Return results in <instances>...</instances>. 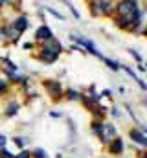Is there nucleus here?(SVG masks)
I'll return each mask as SVG.
<instances>
[{
	"mask_svg": "<svg viewBox=\"0 0 147 158\" xmlns=\"http://www.w3.org/2000/svg\"><path fill=\"white\" fill-rule=\"evenodd\" d=\"M99 138H101L105 143H110V142L116 138V129H114V125L105 123V125L101 127V134H99Z\"/></svg>",
	"mask_w": 147,
	"mask_h": 158,
	"instance_id": "1",
	"label": "nucleus"
},
{
	"mask_svg": "<svg viewBox=\"0 0 147 158\" xmlns=\"http://www.w3.org/2000/svg\"><path fill=\"white\" fill-rule=\"evenodd\" d=\"M118 13L120 15H134V13H138V4L136 2H121V4H118Z\"/></svg>",
	"mask_w": 147,
	"mask_h": 158,
	"instance_id": "2",
	"label": "nucleus"
},
{
	"mask_svg": "<svg viewBox=\"0 0 147 158\" xmlns=\"http://www.w3.org/2000/svg\"><path fill=\"white\" fill-rule=\"evenodd\" d=\"M72 39H75L77 42H81V44H83V46H85V48H86L90 53H92V55H99V53H98V50L94 48V44H92L90 40H85L83 37H81V35H74V33H72Z\"/></svg>",
	"mask_w": 147,
	"mask_h": 158,
	"instance_id": "3",
	"label": "nucleus"
},
{
	"mask_svg": "<svg viewBox=\"0 0 147 158\" xmlns=\"http://www.w3.org/2000/svg\"><path fill=\"white\" fill-rule=\"evenodd\" d=\"M37 39L39 40H46V42H48V40H52V31H50L46 26H40V28L37 30Z\"/></svg>",
	"mask_w": 147,
	"mask_h": 158,
	"instance_id": "4",
	"label": "nucleus"
},
{
	"mask_svg": "<svg viewBox=\"0 0 147 158\" xmlns=\"http://www.w3.org/2000/svg\"><path fill=\"white\" fill-rule=\"evenodd\" d=\"M13 28H15V31H17V33H22V31L28 28V19H26V17L17 19V20H15V24H13Z\"/></svg>",
	"mask_w": 147,
	"mask_h": 158,
	"instance_id": "5",
	"label": "nucleus"
},
{
	"mask_svg": "<svg viewBox=\"0 0 147 158\" xmlns=\"http://www.w3.org/2000/svg\"><path fill=\"white\" fill-rule=\"evenodd\" d=\"M44 50H50V52H53V53H57L59 55V52H61V44L57 42V40H48L46 42V46H44Z\"/></svg>",
	"mask_w": 147,
	"mask_h": 158,
	"instance_id": "6",
	"label": "nucleus"
},
{
	"mask_svg": "<svg viewBox=\"0 0 147 158\" xmlns=\"http://www.w3.org/2000/svg\"><path fill=\"white\" fill-rule=\"evenodd\" d=\"M131 138L134 140V142H138V143H142V145H145L147 140H145V134L144 132H140V131H131Z\"/></svg>",
	"mask_w": 147,
	"mask_h": 158,
	"instance_id": "7",
	"label": "nucleus"
},
{
	"mask_svg": "<svg viewBox=\"0 0 147 158\" xmlns=\"http://www.w3.org/2000/svg\"><path fill=\"white\" fill-rule=\"evenodd\" d=\"M42 59H44L46 63H53V61L57 59V53H53V52H50V50H42Z\"/></svg>",
	"mask_w": 147,
	"mask_h": 158,
	"instance_id": "8",
	"label": "nucleus"
},
{
	"mask_svg": "<svg viewBox=\"0 0 147 158\" xmlns=\"http://www.w3.org/2000/svg\"><path fill=\"white\" fill-rule=\"evenodd\" d=\"M110 149H112V153H121V151H123V143H121V140H120V138H114Z\"/></svg>",
	"mask_w": 147,
	"mask_h": 158,
	"instance_id": "9",
	"label": "nucleus"
},
{
	"mask_svg": "<svg viewBox=\"0 0 147 158\" xmlns=\"http://www.w3.org/2000/svg\"><path fill=\"white\" fill-rule=\"evenodd\" d=\"M94 6H98V9H99V11H103V13H109L110 7H112V4H110V2H94Z\"/></svg>",
	"mask_w": 147,
	"mask_h": 158,
	"instance_id": "10",
	"label": "nucleus"
},
{
	"mask_svg": "<svg viewBox=\"0 0 147 158\" xmlns=\"http://www.w3.org/2000/svg\"><path fill=\"white\" fill-rule=\"evenodd\" d=\"M48 88H50V92H52L53 96H59V94H61V85H59V83L50 81V83H48Z\"/></svg>",
	"mask_w": 147,
	"mask_h": 158,
	"instance_id": "11",
	"label": "nucleus"
},
{
	"mask_svg": "<svg viewBox=\"0 0 147 158\" xmlns=\"http://www.w3.org/2000/svg\"><path fill=\"white\" fill-rule=\"evenodd\" d=\"M17 110H19V103H11L9 107H7V116H13V114H17Z\"/></svg>",
	"mask_w": 147,
	"mask_h": 158,
	"instance_id": "12",
	"label": "nucleus"
},
{
	"mask_svg": "<svg viewBox=\"0 0 147 158\" xmlns=\"http://www.w3.org/2000/svg\"><path fill=\"white\" fill-rule=\"evenodd\" d=\"M103 61H105V63L109 64L112 70H118V68H120V66H118V63H114V61H110V59H103Z\"/></svg>",
	"mask_w": 147,
	"mask_h": 158,
	"instance_id": "13",
	"label": "nucleus"
},
{
	"mask_svg": "<svg viewBox=\"0 0 147 158\" xmlns=\"http://www.w3.org/2000/svg\"><path fill=\"white\" fill-rule=\"evenodd\" d=\"M35 158H48V155H46V151L37 149V151H35Z\"/></svg>",
	"mask_w": 147,
	"mask_h": 158,
	"instance_id": "14",
	"label": "nucleus"
},
{
	"mask_svg": "<svg viewBox=\"0 0 147 158\" xmlns=\"http://www.w3.org/2000/svg\"><path fill=\"white\" fill-rule=\"evenodd\" d=\"M68 98H70V99H79V92L70 90V92H68Z\"/></svg>",
	"mask_w": 147,
	"mask_h": 158,
	"instance_id": "15",
	"label": "nucleus"
},
{
	"mask_svg": "<svg viewBox=\"0 0 147 158\" xmlns=\"http://www.w3.org/2000/svg\"><path fill=\"white\" fill-rule=\"evenodd\" d=\"M48 11H50V13H52V15H55V17H57V19H61V20H65V17H63V15H61V13H57V11H55V9H52V7H48Z\"/></svg>",
	"mask_w": 147,
	"mask_h": 158,
	"instance_id": "16",
	"label": "nucleus"
},
{
	"mask_svg": "<svg viewBox=\"0 0 147 158\" xmlns=\"http://www.w3.org/2000/svg\"><path fill=\"white\" fill-rule=\"evenodd\" d=\"M4 145H6V136L0 134V147H4Z\"/></svg>",
	"mask_w": 147,
	"mask_h": 158,
	"instance_id": "17",
	"label": "nucleus"
},
{
	"mask_svg": "<svg viewBox=\"0 0 147 158\" xmlns=\"http://www.w3.org/2000/svg\"><path fill=\"white\" fill-rule=\"evenodd\" d=\"M2 158H11V155H9L6 149H2Z\"/></svg>",
	"mask_w": 147,
	"mask_h": 158,
	"instance_id": "18",
	"label": "nucleus"
},
{
	"mask_svg": "<svg viewBox=\"0 0 147 158\" xmlns=\"http://www.w3.org/2000/svg\"><path fill=\"white\" fill-rule=\"evenodd\" d=\"M15 143H17V145H20V147L24 145V142H22V138H15Z\"/></svg>",
	"mask_w": 147,
	"mask_h": 158,
	"instance_id": "19",
	"label": "nucleus"
},
{
	"mask_svg": "<svg viewBox=\"0 0 147 158\" xmlns=\"http://www.w3.org/2000/svg\"><path fill=\"white\" fill-rule=\"evenodd\" d=\"M15 158H30V153H20L19 156H15Z\"/></svg>",
	"mask_w": 147,
	"mask_h": 158,
	"instance_id": "20",
	"label": "nucleus"
},
{
	"mask_svg": "<svg viewBox=\"0 0 147 158\" xmlns=\"http://www.w3.org/2000/svg\"><path fill=\"white\" fill-rule=\"evenodd\" d=\"M2 90H6V83H4V81H0V92H2Z\"/></svg>",
	"mask_w": 147,
	"mask_h": 158,
	"instance_id": "21",
	"label": "nucleus"
}]
</instances>
